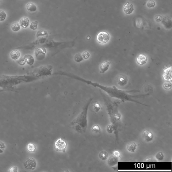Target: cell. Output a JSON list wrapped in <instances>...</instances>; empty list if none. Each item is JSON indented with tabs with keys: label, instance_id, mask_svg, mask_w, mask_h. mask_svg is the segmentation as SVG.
Segmentation results:
<instances>
[{
	"label": "cell",
	"instance_id": "obj_12",
	"mask_svg": "<svg viewBox=\"0 0 172 172\" xmlns=\"http://www.w3.org/2000/svg\"><path fill=\"white\" fill-rule=\"evenodd\" d=\"M29 22L30 21L29 19L27 17H23L20 19L19 24L21 27L24 28H26L28 27Z\"/></svg>",
	"mask_w": 172,
	"mask_h": 172
},
{
	"label": "cell",
	"instance_id": "obj_11",
	"mask_svg": "<svg viewBox=\"0 0 172 172\" xmlns=\"http://www.w3.org/2000/svg\"><path fill=\"white\" fill-rule=\"evenodd\" d=\"M110 64V63L108 61H105L102 63L100 66V73H104L106 71L108 70Z\"/></svg>",
	"mask_w": 172,
	"mask_h": 172
},
{
	"label": "cell",
	"instance_id": "obj_32",
	"mask_svg": "<svg viewBox=\"0 0 172 172\" xmlns=\"http://www.w3.org/2000/svg\"><path fill=\"white\" fill-rule=\"evenodd\" d=\"M6 148L5 144L2 142L0 141V153H3Z\"/></svg>",
	"mask_w": 172,
	"mask_h": 172
},
{
	"label": "cell",
	"instance_id": "obj_33",
	"mask_svg": "<svg viewBox=\"0 0 172 172\" xmlns=\"http://www.w3.org/2000/svg\"><path fill=\"white\" fill-rule=\"evenodd\" d=\"M82 56L83 58L87 59L89 58L90 56V55L88 51H85L82 54Z\"/></svg>",
	"mask_w": 172,
	"mask_h": 172
},
{
	"label": "cell",
	"instance_id": "obj_16",
	"mask_svg": "<svg viewBox=\"0 0 172 172\" xmlns=\"http://www.w3.org/2000/svg\"><path fill=\"white\" fill-rule=\"evenodd\" d=\"M10 57L12 59L16 60L19 58L20 56V53L18 50H15L11 51L10 54Z\"/></svg>",
	"mask_w": 172,
	"mask_h": 172
},
{
	"label": "cell",
	"instance_id": "obj_28",
	"mask_svg": "<svg viewBox=\"0 0 172 172\" xmlns=\"http://www.w3.org/2000/svg\"><path fill=\"white\" fill-rule=\"evenodd\" d=\"M163 87L164 88L166 89H171L172 87V84L171 82L169 81H167L165 82L163 84Z\"/></svg>",
	"mask_w": 172,
	"mask_h": 172
},
{
	"label": "cell",
	"instance_id": "obj_7",
	"mask_svg": "<svg viewBox=\"0 0 172 172\" xmlns=\"http://www.w3.org/2000/svg\"><path fill=\"white\" fill-rule=\"evenodd\" d=\"M143 136L146 141L149 142L153 140V134L151 131L148 129H146L143 131Z\"/></svg>",
	"mask_w": 172,
	"mask_h": 172
},
{
	"label": "cell",
	"instance_id": "obj_4",
	"mask_svg": "<svg viewBox=\"0 0 172 172\" xmlns=\"http://www.w3.org/2000/svg\"><path fill=\"white\" fill-rule=\"evenodd\" d=\"M109 39L110 35L108 33L105 31L100 32L96 37L97 41L101 44L107 43Z\"/></svg>",
	"mask_w": 172,
	"mask_h": 172
},
{
	"label": "cell",
	"instance_id": "obj_18",
	"mask_svg": "<svg viewBox=\"0 0 172 172\" xmlns=\"http://www.w3.org/2000/svg\"><path fill=\"white\" fill-rule=\"evenodd\" d=\"M26 8L28 11L30 12H34L37 10L36 6L33 3L30 2L26 5Z\"/></svg>",
	"mask_w": 172,
	"mask_h": 172
},
{
	"label": "cell",
	"instance_id": "obj_3",
	"mask_svg": "<svg viewBox=\"0 0 172 172\" xmlns=\"http://www.w3.org/2000/svg\"><path fill=\"white\" fill-rule=\"evenodd\" d=\"M67 143L65 141L61 138H59L55 142L54 148L57 151L64 152L67 147Z\"/></svg>",
	"mask_w": 172,
	"mask_h": 172
},
{
	"label": "cell",
	"instance_id": "obj_26",
	"mask_svg": "<svg viewBox=\"0 0 172 172\" xmlns=\"http://www.w3.org/2000/svg\"><path fill=\"white\" fill-rule=\"evenodd\" d=\"M7 16L6 13L3 10H0V21H4Z\"/></svg>",
	"mask_w": 172,
	"mask_h": 172
},
{
	"label": "cell",
	"instance_id": "obj_22",
	"mask_svg": "<svg viewBox=\"0 0 172 172\" xmlns=\"http://www.w3.org/2000/svg\"><path fill=\"white\" fill-rule=\"evenodd\" d=\"M27 150L31 152H33L36 149V147L35 144L32 143H29L27 145Z\"/></svg>",
	"mask_w": 172,
	"mask_h": 172
},
{
	"label": "cell",
	"instance_id": "obj_35",
	"mask_svg": "<svg viewBox=\"0 0 172 172\" xmlns=\"http://www.w3.org/2000/svg\"><path fill=\"white\" fill-rule=\"evenodd\" d=\"M26 62L24 58L23 57H21L18 61V63L21 65H24L25 64Z\"/></svg>",
	"mask_w": 172,
	"mask_h": 172
},
{
	"label": "cell",
	"instance_id": "obj_25",
	"mask_svg": "<svg viewBox=\"0 0 172 172\" xmlns=\"http://www.w3.org/2000/svg\"><path fill=\"white\" fill-rule=\"evenodd\" d=\"M48 33L46 31L44 30H40L38 31V33H37V38L40 36H47Z\"/></svg>",
	"mask_w": 172,
	"mask_h": 172
},
{
	"label": "cell",
	"instance_id": "obj_27",
	"mask_svg": "<svg viewBox=\"0 0 172 172\" xmlns=\"http://www.w3.org/2000/svg\"><path fill=\"white\" fill-rule=\"evenodd\" d=\"M38 22L37 21H34L31 23L30 25V28L33 30H35L38 27Z\"/></svg>",
	"mask_w": 172,
	"mask_h": 172
},
{
	"label": "cell",
	"instance_id": "obj_34",
	"mask_svg": "<svg viewBox=\"0 0 172 172\" xmlns=\"http://www.w3.org/2000/svg\"><path fill=\"white\" fill-rule=\"evenodd\" d=\"M162 17L160 15L156 16L155 17V19L157 22L159 23L161 22L162 19Z\"/></svg>",
	"mask_w": 172,
	"mask_h": 172
},
{
	"label": "cell",
	"instance_id": "obj_36",
	"mask_svg": "<svg viewBox=\"0 0 172 172\" xmlns=\"http://www.w3.org/2000/svg\"><path fill=\"white\" fill-rule=\"evenodd\" d=\"M113 154L114 156L116 157L117 158L119 157H120V153L119 152L117 151H114L113 152Z\"/></svg>",
	"mask_w": 172,
	"mask_h": 172
},
{
	"label": "cell",
	"instance_id": "obj_38",
	"mask_svg": "<svg viewBox=\"0 0 172 172\" xmlns=\"http://www.w3.org/2000/svg\"><path fill=\"white\" fill-rule=\"evenodd\" d=\"M131 0V1H132V0Z\"/></svg>",
	"mask_w": 172,
	"mask_h": 172
},
{
	"label": "cell",
	"instance_id": "obj_31",
	"mask_svg": "<svg viewBox=\"0 0 172 172\" xmlns=\"http://www.w3.org/2000/svg\"><path fill=\"white\" fill-rule=\"evenodd\" d=\"M164 156L162 152H159L157 154L156 156V158L159 161L163 160L164 158Z\"/></svg>",
	"mask_w": 172,
	"mask_h": 172
},
{
	"label": "cell",
	"instance_id": "obj_24",
	"mask_svg": "<svg viewBox=\"0 0 172 172\" xmlns=\"http://www.w3.org/2000/svg\"><path fill=\"white\" fill-rule=\"evenodd\" d=\"M74 60L77 62H80L83 60V57L80 53H78L75 56Z\"/></svg>",
	"mask_w": 172,
	"mask_h": 172
},
{
	"label": "cell",
	"instance_id": "obj_1",
	"mask_svg": "<svg viewBox=\"0 0 172 172\" xmlns=\"http://www.w3.org/2000/svg\"><path fill=\"white\" fill-rule=\"evenodd\" d=\"M90 99L84 106L79 115L70 123L74 129L79 133H83L86 132L87 126V114L88 109L92 101Z\"/></svg>",
	"mask_w": 172,
	"mask_h": 172
},
{
	"label": "cell",
	"instance_id": "obj_10",
	"mask_svg": "<svg viewBox=\"0 0 172 172\" xmlns=\"http://www.w3.org/2000/svg\"><path fill=\"white\" fill-rule=\"evenodd\" d=\"M101 107V105L98 102H94L90 107V111L94 113L98 112L100 110Z\"/></svg>",
	"mask_w": 172,
	"mask_h": 172
},
{
	"label": "cell",
	"instance_id": "obj_30",
	"mask_svg": "<svg viewBox=\"0 0 172 172\" xmlns=\"http://www.w3.org/2000/svg\"><path fill=\"white\" fill-rule=\"evenodd\" d=\"M155 6V3L153 0H149L147 3V7L149 8H154Z\"/></svg>",
	"mask_w": 172,
	"mask_h": 172
},
{
	"label": "cell",
	"instance_id": "obj_17",
	"mask_svg": "<svg viewBox=\"0 0 172 172\" xmlns=\"http://www.w3.org/2000/svg\"><path fill=\"white\" fill-rule=\"evenodd\" d=\"M162 22L164 25L165 26L171 25L172 26V21L168 16H166L163 18H162Z\"/></svg>",
	"mask_w": 172,
	"mask_h": 172
},
{
	"label": "cell",
	"instance_id": "obj_6",
	"mask_svg": "<svg viewBox=\"0 0 172 172\" xmlns=\"http://www.w3.org/2000/svg\"><path fill=\"white\" fill-rule=\"evenodd\" d=\"M172 66L168 67L164 70L163 77L164 79L166 81H171L172 80Z\"/></svg>",
	"mask_w": 172,
	"mask_h": 172
},
{
	"label": "cell",
	"instance_id": "obj_15",
	"mask_svg": "<svg viewBox=\"0 0 172 172\" xmlns=\"http://www.w3.org/2000/svg\"><path fill=\"white\" fill-rule=\"evenodd\" d=\"M46 48L43 47H38L35 50V54L36 57L40 54H42L44 55H46Z\"/></svg>",
	"mask_w": 172,
	"mask_h": 172
},
{
	"label": "cell",
	"instance_id": "obj_9",
	"mask_svg": "<svg viewBox=\"0 0 172 172\" xmlns=\"http://www.w3.org/2000/svg\"><path fill=\"white\" fill-rule=\"evenodd\" d=\"M136 60V62L139 64L143 65L147 62V57L145 55L141 54L137 57Z\"/></svg>",
	"mask_w": 172,
	"mask_h": 172
},
{
	"label": "cell",
	"instance_id": "obj_29",
	"mask_svg": "<svg viewBox=\"0 0 172 172\" xmlns=\"http://www.w3.org/2000/svg\"><path fill=\"white\" fill-rule=\"evenodd\" d=\"M92 131L95 133H99L101 132V129L99 125H96L92 127Z\"/></svg>",
	"mask_w": 172,
	"mask_h": 172
},
{
	"label": "cell",
	"instance_id": "obj_13",
	"mask_svg": "<svg viewBox=\"0 0 172 172\" xmlns=\"http://www.w3.org/2000/svg\"><path fill=\"white\" fill-rule=\"evenodd\" d=\"M118 84L121 86L125 85L127 82V78L124 75H120L118 77L117 79Z\"/></svg>",
	"mask_w": 172,
	"mask_h": 172
},
{
	"label": "cell",
	"instance_id": "obj_37",
	"mask_svg": "<svg viewBox=\"0 0 172 172\" xmlns=\"http://www.w3.org/2000/svg\"><path fill=\"white\" fill-rule=\"evenodd\" d=\"M18 168L17 167L13 166L10 168L9 172H17Z\"/></svg>",
	"mask_w": 172,
	"mask_h": 172
},
{
	"label": "cell",
	"instance_id": "obj_20",
	"mask_svg": "<svg viewBox=\"0 0 172 172\" xmlns=\"http://www.w3.org/2000/svg\"><path fill=\"white\" fill-rule=\"evenodd\" d=\"M11 28L14 31H18L20 30L21 26L19 23L17 22H14L11 24Z\"/></svg>",
	"mask_w": 172,
	"mask_h": 172
},
{
	"label": "cell",
	"instance_id": "obj_21",
	"mask_svg": "<svg viewBox=\"0 0 172 172\" xmlns=\"http://www.w3.org/2000/svg\"><path fill=\"white\" fill-rule=\"evenodd\" d=\"M117 161L116 157L112 156L108 160V164L110 166L114 165L115 164Z\"/></svg>",
	"mask_w": 172,
	"mask_h": 172
},
{
	"label": "cell",
	"instance_id": "obj_5",
	"mask_svg": "<svg viewBox=\"0 0 172 172\" xmlns=\"http://www.w3.org/2000/svg\"><path fill=\"white\" fill-rule=\"evenodd\" d=\"M24 165L26 169L33 171L36 168L37 163L34 159L28 158L24 163Z\"/></svg>",
	"mask_w": 172,
	"mask_h": 172
},
{
	"label": "cell",
	"instance_id": "obj_8",
	"mask_svg": "<svg viewBox=\"0 0 172 172\" xmlns=\"http://www.w3.org/2000/svg\"><path fill=\"white\" fill-rule=\"evenodd\" d=\"M124 11L127 14H130L133 13L134 10L133 5L127 2L124 7Z\"/></svg>",
	"mask_w": 172,
	"mask_h": 172
},
{
	"label": "cell",
	"instance_id": "obj_2",
	"mask_svg": "<svg viewBox=\"0 0 172 172\" xmlns=\"http://www.w3.org/2000/svg\"><path fill=\"white\" fill-rule=\"evenodd\" d=\"M52 69L51 66H41L36 70V73L39 76L50 75L52 72Z\"/></svg>",
	"mask_w": 172,
	"mask_h": 172
},
{
	"label": "cell",
	"instance_id": "obj_19",
	"mask_svg": "<svg viewBox=\"0 0 172 172\" xmlns=\"http://www.w3.org/2000/svg\"><path fill=\"white\" fill-rule=\"evenodd\" d=\"M137 145L134 142L132 143L127 144V148L128 150L131 152H134L135 151L136 149Z\"/></svg>",
	"mask_w": 172,
	"mask_h": 172
},
{
	"label": "cell",
	"instance_id": "obj_14",
	"mask_svg": "<svg viewBox=\"0 0 172 172\" xmlns=\"http://www.w3.org/2000/svg\"><path fill=\"white\" fill-rule=\"evenodd\" d=\"M24 58L26 62L30 66L32 65L34 62V58L32 56L30 55H27L24 57Z\"/></svg>",
	"mask_w": 172,
	"mask_h": 172
},
{
	"label": "cell",
	"instance_id": "obj_23",
	"mask_svg": "<svg viewBox=\"0 0 172 172\" xmlns=\"http://www.w3.org/2000/svg\"><path fill=\"white\" fill-rule=\"evenodd\" d=\"M99 156L101 159L103 160H105L108 157V153L105 151H102L99 154Z\"/></svg>",
	"mask_w": 172,
	"mask_h": 172
}]
</instances>
